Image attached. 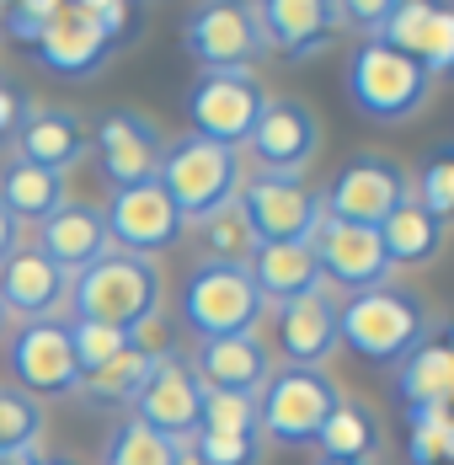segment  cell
Returning a JSON list of instances; mask_svg holds the SVG:
<instances>
[{"mask_svg":"<svg viewBox=\"0 0 454 465\" xmlns=\"http://www.w3.org/2000/svg\"><path fill=\"white\" fill-rule=\"evenodd\" d=\"M246 273H252L257 294L268 305H289V300L321 289V268H316L311 241H268V246H257L252 262H246Z\"/></svg>","mask_w":454,"mask_h":465,"instance_id":"603a6c76","label":"cell"},{"mask_svg":"<svg viewBox=\"0 0 454 465\" xmlns=\"http://www.w3.org/2000/svg\"><path fill=\"white\" fill-rule=\"evenodd\" d=\"M102 465H192V450L182 439H166L155 428H144L139 418L118 422L107 439V460Z\"/></svg>","mask_w":454,"mask_h":465,"instance_id":"f546056e","label":"cell"},{"mask_svg":"<svg viewBox=\"0 0 454 465\" xmlns=\"http://www.w3.org/2000/svg\"><path fill=\"white\" fill-rule=\"evenodd\" d=\"M192 465H257L262 460V433H209L198 428L187 439Z\"/></svg>","mask_w":454,"mask_h":465,"instance_id":"d6a6232c","label":"cell"},{"mask_svg":"<svg viewBox=\"0 0 454 465\" xmlns=\"http://www.w3.org/2000/svg\"><path fill=\"white\" fill-rule=\"evenodd\" d=\"M444 460H454V418H449V439H444Z\"/></svg>","mask_w":454,"mask_h":465,"instance_id":"7bdbcfd3","label":"cell"},{"mask_svg":"<svg viewBox=\"0 0 454 465\" xmlns=\"http://www.w3.org/2000/svg\"><path fill=\"white\" fill-rule=\"evenodd\" d=\"M155 183L172 193V203H177V214L187 225H203L214 209H225L241 193V150L182 134V140L166 144Z\"/></svg>","mask_w":454,"mask_h":465,"instance_id":"277c9868","label":"cell"},{"mask_svg":"<svg viewBox=\"0 0 454 465\" xmlns=\"http://www.w3.org/2000/svg\"><path fill=\"white\" fill-rule=\"evenodd\" d=\"M337 401H342V391L326 370L283 364L257 391V433H268L272 444H289V450L316 444V433L337 412Z\"/></svg>","mask_w":454,"mask_h":465,"instance_id":"8992f818","label":"cell"},{"mask_svg":"<svg viewBox=\"0 0 454 465\" xmlns=\"http://www.w3.org/2000/svg\"><path fill=\"white\" fill-rule=\"evenodd\" d=\"M70 305H75V322L134 331L139 322L161 316V268L134 252H107L86 273L70 279Z\"/></svg>","mask_w":454,"mask_h":465,"instance_id":"6da1fadb","label":"cell"},{"mask_svg":"<svg viewBox=\"0 0 454 465\" xmlns=\"http://www.w3.org/2000/svg\"><path fill=\"white\" fill-rule=\"evenodd\" d=\"M268 107V92L252 70H203L187 92V118H192V134L214 144H241L252 140L257 118Z\"/></svg>","mask_w":454,"mask_h":465,"instance_id":"ba28073f","label":"cell"},{"mask_svg":"<svg viewBox=\"0 0 454 465\" xmlns=\"http://www.w3.org/2000/svg\"><path fill=\"white\" fill-rule=\"evenodd\" d=\"M203 241H209V257H214V262H241V268H246L252 252L262 246L257 231H252V220H246V209H241L235 198L203 220Z\"/></svg>","mask_w":454,"mask_h":465,"instance_id":"1f68e13d","label":"cell"},{"mask_svg":"<svg viewBox=\"0 0 454 465\" xmlns=\"http://www.w3.org/2000/svg\"><path fill=\"white\" fill-rule=\"evenodd\" d=\"M102 220H107L113 252H134V257H155V252L177 246L182 231H187V220L177 214L172 193L155 183V177L150 183H134V187H113Z\"/></svg>","mask_w":454,"mask_h":465,"instance_id":"30bf717a","label":"cell"},{"mask_svg":"<svg viewBox=\"0 0 454 465\" xmlns=\"http://www.w3.org/2000/svg\"><path fill=\"white\" fill-rule=\"evenodd\" d=\"M235 203L246 209L257 241H311L321 225V193L300 183V177H278V172H257L252 183H241Z\"/></svg>","mask_w":454,"mask_h":465,"instance_id":"7c38bea8","label":"cell"},{"mask_svg":"<svg viewBox=\"0 0 454 465\" xmlns=\"http://www.w3.org/2000/svg\"><path fill=\"white\" fill-rule=\"evenodd\" d=\"M268 311V300L257 294L252 273L241 262H198L182 283V326L209 342V337H235V331H257Z\"/></svg>","mask_w":454,"mask_h":465,"instance_id":"5b68a950","label":"cell"},{"mask_svg":"<svg viewBox=\"0 0 454 465\" xmlns=\"http://www.w3.org/2000/svg\"><path fill=\"white\" fill-rule=\"evenodd\" d=\"M311 252H316V268H321V283H326V289L359 294V289L390 283V273H396V262L385 257L380 231L348 225V220H326V214H321L316 235H311Z\"/></svg>","mask_w":454,"mask_h":465,"instance_id":"8fae6325","label":"cell"},{"mask_svg":"<svg viewBox=\"0 0 454 465\" xmlns=\"http://www.w3.org/2000/svg\"><path fill=\"white\" fill-rule=\"evenodd\" d=\"M396 391L407 396V407H449L454 401V348L444 342H422L401 359Z\"/></svg>","mask_w":454,"mask_h":465,"instance_id":"4316f807","label":"cell"},{"mask_svg":"<svg viewBox=\"0 0 454 465\" xmlns=\"http://www.w3.org/2000/svg\"><path fill=\"white\" fill-rule=\"evenodd\" d=\"M64 203V177L59 172H48V166H33V161H5V172H0V209L16 220V225H44L48 214Z\"/></svg>","mask_w":454,"mask_h":465,"instance_id":"d4e9b609","label":"cell"},{"mask_svg":"<svg viewBox=\"0 0 454 465\" xmlns=\"http://www.w3.org/2000/svg\"><path fill=\"white\" fill-rule=\"evenodd\" d=\"M70 294V273H59L38 246H16L0 262V311L22 322H54Z\"/></svg>","mask_w":454,"mask_h":465,"instance_id":"ac0fdd59","label":"cell"},{"mask_svg":"<svg viewBox=\"0 0 454 465\" xmlns=\"http://www.w3.org/2000/svg\"><path fill=\"white\" fill-rule=\"evenodd\" d=\"M428 214H439L444 225L454 220V150H439L428 166H422V177H417V193H411Z\"/></svg>","mask_w":454,"mask_h":465,"instance_id":"d590c367","label":"cell"},{"mask_svg":"<svg viewBox=\"0 0 454 465\" xmlns=\"http://www.w3.org/2000/svg\"><path fill=\"white\" fill-rule=\"evenodd\" d=\"M0 326H5V311H0Z\"/></svg>","mask_w":454,"mask_h":465,"instance_id":"7dc6e473","label":"cell"},{"mask_svg":"<svg viewBox=\"0 0 454 465\" xmlns=\"http://www.w3.org/2000/svg\"><path fill=\"white\" fill-rule=\"evenodd\" d=\"M70 348H75V359H81V374H91V370H102L107 359H118V353L129 348V331L96 326V322H70Z\"/></svg>","mask_w":454,"mask_h":465,"instance_id":"e575fe53","label":"cell"},{"mask_svg":"<svg viewBox=\"0 0 454 465\" xmlns=\"http://www.w3.org/2000/svg\"><path fill=\"white\" fill-rule=\"evenodd\" d=\"M182 48L203 70H257V59L268 54V38H262L252 0H203L182 22Z\"/></svg>","mask_w":454,"mask_h":465,"instance_id":"52a82bcc","label":"cell"},{"mask_svg":"<svg viewBox=\"0 0 454 465\" xmlns=\"http://www.w3.org/2000/svg\"><path fill=\"white\" fill-rule=\"evenodd\" d=\"M203 391H241V396H257L272 374L268 342L257 331H235V337H209L198 342V353L187 359Z\"/></svg>","mask_w":454,"mask_h":465,"instance_id":"ffe728a7","label":"cell"},{"mask_svg":"<svg viewBox=\"0 0 454 465\" xmlns=\"http://www.w3.org/2000/svg\"><path fill=\"white\" fill-rule=\"evenodd\" d=\"M252 5H257L268 54H283V59H316L342 33L337 0H252Z\"/></svg>","mask_w":454,"mask_h":465,"instance_id":"e0dca14e","label":"cell"},{"mask_svg":"<svg viewBox=\"0 0 454 465\" xmlns=\"http://www.w3.org/2000/svg\"><path fill=\"white\" fill-rule=\"evenodd\" d=\"M38 460H44L38 450H27V455H0V465H38Z\"/></svg>","mask_w":454,"mask_h":465,"instance_id":"b9f144b4","label":"cell"},{"mask_svg":"<svg viewBox=\"0 0 454 465\" xmlns=\"http://www.w3.org/2000/svg\"><path fill=\"white\" fill-rule=\"evenodd\" d=\"M38 465H70V460H38Z\"/></svg>","mask_w":454,"mask_h":465,"instance_id":"f6af8a7d","label":"cell"},{"mask_svg":"<svg viewBox=\"0 0 454 465\" xmlns=\"http://www.w3.org/2000/svg\"><path fill=\"white\" fill-rule=\"evenodd\" d=\"M155 370V359L150 353H139L134 342L118 353V359H107L102 370L81 374V391L75 396H86L91 407H134L139 391H144V380Z\"/></svg>","mask_w":454,"mask_h":465,"instance_id":"83f0119b","label":"cell"},{"mask_svg":"<svg viewBox=\"0 0 454 465\" xmlns=\"http://www.w3.org/2000/svg\"><path fill=\"white\" fill-rule=\"evenodd\" d=\"M0 5H16V0H0Z\"/></svg>","mask_w":454,"mask_h":465,"instance_id":"bcb514c9","label":"cell"},{"mask_svg":"<svg viewBox=\"0 0 454 465\" xmlns=\"http://www.w3.org/2000/svg\"><path fill=\"white\" fill-rule=\"evenodd\" d=\"M16 144H22V161L48 166V172H59V177H64V172L81 161V150H86V129H81V118H75V113H64V107H44V113L22 118Z\"/></svg>","mask_w":454,"mask_h":465,"instance_id":"cb8c5ba5","label":"cell"},{"mask_svg":"<svg viewBox=\"0 0 454 465\" xmlns=\"http://www.w3.org/2000/svg\"><path fill=\"white\" fill-rule=\"evenodd\" d=\"M22 118H27V96L16 92L11 81H0V140H11L22 129Z\"/></svg>","mask_w":454,"mask_h":465,"instance_id":"ab89813d","label":"cell"},{"mask_svg":"<svg viewBox=\"0 0 454 465\" xmlns=\"http://www.w3.org/2000/svg\"><path fill=\"white\" fill-rule=\"evenodd\" d=\"M38 252H44L59 273H70V279L86 273L96 257L113 252L102 209H96V203H59L44 225H38Z\"/></svg>","mask_w":454,"mask_h":465,"instance_id":"7402d4cb","label":"cell"},{"mask_svg":"<svg viewBox=\"0 0 454 465\" xmlns=\"http://www.w3.org/2000/svg\"><path fill=\"white\" fill-rule=\"evenodd\" d=\"M401 11V0H337V16H342V27H353L363 38H380L385 33V22Z\"/></svg>","mask_w":454,"mask_h":465,"instance_id":"f35d334b","label":"cell"},{"mask_svg":"<svg viewBox=\"0 0 454 465\" xmlns=\"http://www.w3.org/2000/svg\"><path fill=\"white\" fill-rule=\"evenodd\" d=\"M134 418L144 428H155V433H166V439H182V444L198 433V422H203V385H198L192 364L182 359L177 348L155 359V370H150V380H144V391L134 401Z\"/></svg>","mask_w":454,"mask_h":465,"instance_id":"9a60e30c","label":"cell"},{"mask_svg":"<svg viewBox=\"0 0 454 465\" xmlns=\"http://www.w3.org/2000/svg\"><path fill=\"white\" fill-rule=\"evenodd\" d=\"M161 155H166V140L150 118H139L129 107L107 113L96 124V172L107 177L113 187H134L150 183L161 172Z\"/></svg>","mask_w":454,"mask_h":465,"instance_id":"2e32d148","label":"cell"},{"mask_svg":"<svg viewBox=\"0 0 454 465\" xmlns=\"http://www.w3.org/2000/svg\"><path fill=\"white\" fill-rule=\"evenodd\" d=\"M407 198H411L407 166L390 161V155L363 150V155H353V161L331 177V187L321 193V209H326V220H348V225L380 231V225L390 220V209L407 203Z\"/></svg>","mask_w":454,"mask_h":465,"instance_id":"9c48e42d","label":"cell"},{"mask_svg":"<svg viewBox=\"0 0 454 465\" xmlns=\"http://www.w3.org/2000/svg\"><path fill=\"white\" fill-rule=\"evenodd\" d=\"M417 64L428 75H454V5H433L428 38L417 48Z\"/></svg>","mask_w":454,"mask_h":465,"instance_id":"74e56055","label":"cell"},{"mask_svg":"<svg viewBox=\"0 0 454 465\" xmlns=\"http://www.w3.org/2000/svg\"><path fill=\"white\" fill-rule=\"evenodd\" d=\"M316 465H374V460H316Z\"/></svg>","mask_w":454,"mask_h":465,"instance_id":"ee69618b","label":"cell"},{"mask_svg":"<svg viewBox=\"0 0 454 465\" xmlns=\"http://www.w3.org/2000/svg\"><path fill=\"white\" fill-rule=\"evenodd\" d=\"M38 59H44L54 75H70V81H86L91 70L113 54V33L81 11V5H64L59 16H48V27L38 33Z\"/></svg>","mask_w":454,"mask_h":465,"instance_id":"44dd1931","label":"cell"},{"mask_svg":"<svg viewBox=\"0 0 454 465\" xmlns=\"http://www.w3.org/2000/svg\"><path fill=\"white\" fill-rule=\"evenodd\" d=\"M16 241H22V225H16V220H11V214L0 209V262H5L11 252H16Z\"/></svg>","mask_w":454,"mask_h":465,"instance_id":"60d3db41","label":"cell"},{"mask_svg":"<svg viewBox=\"0 0 454 465\" xmlns=\"http://www.w3.org/2000/svg\"><path fill=\"white\" fill-rule=\"evenodd\" d=\"M246 150L257 155V172L300 177L321 150V118L305 102H294V96H268V107H262Z\"/></svg>","mask_w":454,"mask_h":465,"instance_id":"5bb4252c","label":"cell"},{"mask_svg":"<svg viewBox=\"0 0 454 465\" xmlns=\"http://www.w3.org/2000/svg\"><path fill=\"white\" fill-rule=\"evenodd\" d=\"M209 433H257V396L241 391H203V422Z\"/></svg>","mask_w":454,"mask_h":465,"instance_id":"836d02e7","label":"cell"},{"mask_svg":"<svg viewBox=\"0 0 454 465\" xmlns=\"http://www.w3.org/2000/svg\"><path fill=\"white\" fill-rule=\"evenodd\" d=\"M380 241H385V257H390L396 268H422V262H433L439 246H444V220L428 214L417 198H407V203H396L390 220L380 225Z\"/></svg>","mask_w":454,"mask_h":465,"instance_id":"484cf974","label":"cell"},{"mask_svg":"<svg viewBox=\"0 0 454 465\" xmlns=\"http://www.w3.org/2000/svg\"><path fill=\"white\" fill-rule=\"evenodd\" d=\"M374 444H380V422L369 407L359 401H337V412L326 418V428L316 433L321 460H374Z\"/></svg>","mask_w":454,"mask_h":465,"instance_id":"f1b7e54d","label":"cell"},{"mask_svg":"<svg viewBox=\"0 0 454 465\" xmlns=\"http://www.w3.org/2000/svg\"><path fill=\"white\" fill-rule=\"evenodd\" d=\"M342 348H353L369 364H401L411 348L428 342V305L407 289H359L337 305Z\"/></svg>","mask_w":454,"mask_h":465,"instance_id":"7a4b0ae2","label":"cell"},{"mask_svg":"<svg viewBox=\"0 0 454 465\" xmlns=\"http://www.w3.org/2000/svg\"><path fill=\"white\" fill-rule=\"evenodd\" d=\"M428 92H433V75L401 54V48L380 44V38H363L348 59V96L363 118L374 124H407L428 107Z\"/></svg>","mask_w":454,"mask_h":465,"instance_id":"3957f363","label":"cell"},{"mask_svg":"<svg viewBox=\"0 0 454 465\" xmlns=\"http://www.w3.org/2000/svg\"><path fill=\"white\" fill-rule=\"evenodd\" d=\"M449 439V407H411V465H439Z\"/></svg>","mask_w":454,"mask_h":465,"instance_id":"8d00e7d4","label":"cell"},{"mask_svg":"<svg viewBox=\"0 0 454 465\" xmlns=\"http://www.w3.org/2000/svg\"><path fill=\"white\" fill-rule=\"evenodd\" d=\"M38 439H44L38 396H27L16 385H0V455H27V450H38Z\"/></svg>","mask_w":454,"mask_h":465,"instance_id":"4dcf8cb0","label":"cell"},{"mask_svg":"<svg viewBox=\"0 0 454 465\" xmlns=\"http://www.w3.org/2000/svg\"><path fill=\"white\" fill-rule=\"evenodd\" d=\"M11 374L27 396H75L81 391V359L70 348L64 322H22L11 337Z\"/></svg>","mask_w":454,"mask_h":465,"instance_id":"4fadbf2b","label":"cell"},{"mask_svg":"<svg viewBox=\"0 0 454 465\" xmlns=\"http://www.w3.org/2000/svg\"><path fill=\"white\" fill-rule=\"evenodd\" d=\"M278 348H283L289 364H305V370H321L342 348L337 300H331L326 283L300 294V300H289V305H278Z\"/></svg>","mask_w":454,"mask_h":465,"instance_id":"d6986e66","label":"cell"}]
</instances>
